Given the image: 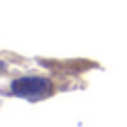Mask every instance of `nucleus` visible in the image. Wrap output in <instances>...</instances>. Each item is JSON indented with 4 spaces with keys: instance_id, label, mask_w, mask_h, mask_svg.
Returning a JSON list of instances; mask_svg holds the SVG:
<instances>
[{
    "instance_id": "1",
    "label": "nucleus",
    "mask_w": 127,
    "mask_h": 127,
    "mask_svg": "<svg viewBox=\"0 0 127 127\" xmlns=\"http://www.w3.org/2000/svg\"><path fill=\"white\" fill-rule=\"evenodd\" d=\"M11 90L21 97L37 99L51 94V84L45 79H17L11 84Z\"/></svg>"
}]
</instances>
